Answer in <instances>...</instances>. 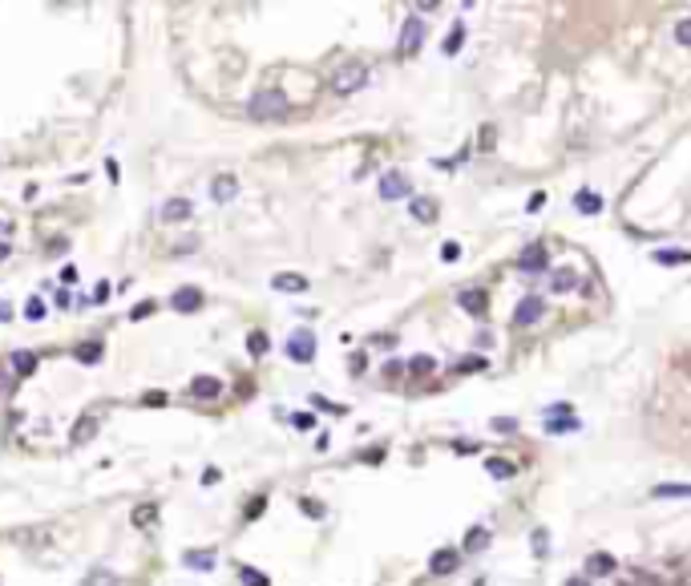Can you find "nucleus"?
Here are the masks:
<instances>
[{
  "instance_id": "nucleus-32",
  "label": "nucleus",
  "mask_w": 691,
  "mask_h": 586,
  "mask_svg": "<svg viewBox=\"0 0 691 586\" xmlns=\"http://www.w3.org/2000/svg\"><path fill=\"white\" fill-rule=\"evenodd\" d=\"M238 578H243L247 586H271V583H267V578L259 574V570H251V566H243V570H238Z\"/></svg>"
},
{
  "instance_id": "nucleus-17",
  "label": "nucleus",
  "mask_w": 691,
  "mask_h": 586,
  "mask_svg": "<svg viewBox=\"0 0 691 586\" xmlns=\"http://www.w3.org/2000/svg\"><path fill=\"white\" fill-rule=\"evenodd\" d=\"M574 287H578V275H574V271H554V275H550V291H558V295H566Z\"/></svg>"
},
{
  "instance_id": "nucleus-43",
  "label": "nucleus",
  "mask_w": 691,
  "mask_h": 586,
  "mask_svg": "<svg viewBox=\"0 0 691 586\" xmlns=\"http://www.w3.org/2000/svg\"><path fill=\"white\" fill-rule=\"evenodd\" d=\"M8 388H12V380H8V376H0V393H8Z\"/></svg>"
},
{
  "instance_id": "nucleus-35",
  "label": "nucleus",
  "mask_w": 691,
  "mask_h": 586,
  "mask_svg": "<svg viewBox=\"0 0 691 586\" xmlns=\"http://www.w3.org/2000/svg\"><path fill=\"white\" fill-rule=\"evenodd\" d=\"M546 550H550L546 530H534V554H538V558H546Z\"/></svg>"
},
{
  "instance_id": "nucleus-22",
  "label": "nucleus",
  "mask_w": 691,
  "mask_h": 586,
  "mask_svg": "<svg viewBox=\"0 0 691 586\" xmlns=\"http://www.w3.org/2000/svg\"><path fill=\"white\" fill-rule=\"evenodd\" d=\"M130 522L142 530V526H150V522H158V501H146V506H138L134 514H130Z\"/></svg>"
},
{
  "instance_id": "nucleus-38",
  "label": "nucleus",
  "mask_w": 691,
  "mask_h": 586,
  "mask_svg": "<svg viewBox=\"0 0 691 586\" xmlns=\"http://www.w3.org/2000/svg\"><path fill=\"white\" fill-rule=\"evenodd\" d=\"M311 404L324 408V413H344V404H332V400H324V397H311Z\"/></svg>"
},
{
  "instance_id": "nucleus-30",
  "label": "nucleus",
  "mask_w": 691,
  "mask_h": 586,
  "mask_svg": "<svg viewBox=\"0 0 691 586\" xmlns=\"http://www.w3.org/2000/svg\"><path fill=\"white\" fill-rule=\"evenodd\" d=\"M675 41L683 49H691V17H683V21L675 24Z\"/></svg>"
},
{
  "instance_id": "nucleus-19",
  "label": "nucleus",
  "mask_w": 691,
  "mask_h": 586,
  "mask_svg": "<svg viewBox=\"0 0 691 586\" xmlns=\"http://www.w3.org/2000/svg\"><path fill=\"white\" fill-rule=\"evenodd\" d=\"M485 469H489V477H498V481H509L518 469H514V461H505V457H489L485 461Z\"/></svg>"
},
{
  "instance_id": "nucleus-5",
  "label": "nucleus",
  "mask_w": 691,
  "mask_h": 586,
  "mask_svg": "<svg viewBox=\"0 0 691 586\" xmlns=\"http://www.w3.org/2000/svg\"><path fill=\"white\" fill-rule=\"evenodd\" d=\"M518 267H522V271H530V275H542V271L550 267L546 247H542V243H530L522 255H518Z\"/></svg>"
},
{
  "instance_id": "nucleus-24",
  "label": "nucleus",
  "mask_w": 691,
  "mask_h": 586,
  "mask_svg": "<svg viewBox=\"0 0 691 586\" xmlns=\"http://www.w3.org/2000/svg\"><path fill=\"white\" fill-rule=\"evenodd\" d=\"M412 218H417V223H432V218H437V202H429V198H412Z\"/></svg>"
},
{
  "instance_id": "nucleus-23",
  "label": "nucleus",
  "mask_w": 691,
  "mask_h": 586,
  "mask_svg": "<svg viewBox=\"0 0 691 586\" xmlns=\"http://www.w3.org/2000/svg\"><path fill=\"white\" fill-rule=\"evenodd\" d=\"M271 287H275V291H308V279H304V275H275Z\"/></svg>"
},
{
  "instance_id": "nucleus-11",
  "label": "nucleus",
  "mask_w": 691,
  "mask_h": 586,
  "mask_svg": "<svg viewBox=\"0 0 691 586\" xmlns=\"http://www.w3.org/2000/svg\"><path fill=\"white\" fill-rule=\"evenodd\" d=\"M457 562H461V554H457V550H437V554L429 558V570H432V574H453Z\"/></svg>"
},
{
  "instance_id": "nucleus-9",
  "label": "nucleus",
  "mask_w": 691,
  "mask_h": 586,
  "mask_svg": "<svg viewBox=\"0 0 691 586\" xmlns=\"http://www.w3.org/2000/svg\"><path fill=\"white\" fill-rule=\"evenodd\" d=\"M191 214H194L191 198H166V202H162V218H166V223H186Z\"/></svg>"
},
{
  "instance_id": "nucleus-8",
  "label": "nucleus",
  "mask_w": 691,
  "mask_h": 586,
  "mask_svg": "<svg viewBox=\"0 0 691 586\" xmlns=\"http://www.w3.org/2000/svg\"><path fill=\"white\" fill-rule=\"evenodd\" d=\"M170 307H174V311H198V307H202V291H198V287H178V291L170 295Z\"/></svg>"
},
{
  "instance_id": "nucleus-36",
  "label": "nucleus",
  "mask_w": 691,
  "mask_h": 586,
  "mask_svg": "<svg viewBox=\"0 0 691 586\" xmlns=\"http://www.w3.org/2000/svg\"><path fill=\"white\" fill-rule=\"evenodd\" d=\"M412 372H429L432 368V356H412V364H408Z\"/></svg>"
},
{
  "instance_id": "nucleus-41",
  "label": "nucleus",
  "mask_w": 691,
  "mask_h": 586,
  "mask_svg": "<svg viewBox=\"0 0 691 586\" xmlns=\"http://www.w3.org/2000/svg\"><path fill=\"white\" fill-rule=\"evenodd\" d=\"M304 510H308L311 517H324V506H315V501H311V497H304Z\"/></svg>"
},
{
  "instance_id": "nucleus-21",
  "label": "nucleus",
  "mask_w": 691,
  "mask_h": 586,
  "mask_svg": "<svg viewBox=\"0 0 691 586\" xmlns=\"http://www.w3.org/2000/svg\"><path fill=\"white\" fill-rule=\"evenodd\" d=\"M81 586H125V583H121L114 570H94V574L81 578Z\"/></svg>"
},
{
  "instance_id": "nucleus-47",
  "label": "nucleus",
  "mask_w": 691,
  "mask_h": 586,
  "mask_svg": "<svg viewBox=\"0 0 691 586\" xmlns=\"http://www.w3.org/2000/svg\"><path fill=\"white\" fill-rule=\"evenodd\" d=\"M0 234H8V223H4V218H0Z\"/></svg>"
},
{
  "instance_id": "nucleus-12",
  "label": "nucleus",
  "mask_w": 691,
  "mask_h": 586,
  "mask_svg": "<svg viewBox=\"0 0 691 586\" xmlns=\"http://www.w3.org/2000/svg\"><path fill=\"white\" fill-rule=\"evenodd\" d=\"M235 194H238V182L231 174H218L215 182H211V198H215V202H231Z\"/></svg>"
},
{
  "instance_id": "nucleus-18",
  "label": "nucleus",
  "mask_w": 691,
  "mask_h": 586,
  "mask_svg": "<svg viewBox=\"0 0 691 586\" xmlns=\"http://www.w3.org/2000/svg\"><path fill=\"white\" fill-rule=\"evenodd\" d=\"M586 570L598 574V578H606V574H615V558H611V554H591V558H586Z\"/></svg>"
},
{
  "instance_id": "nucleus-3",
  "label": "nucleus",
  "mask_w": 691,
  "mask_h": 586,
  "mask_svg": "<svg viewBox=\"0 0 691 586\" xmlns=\"http://www.w3.org/2000/svg\"><path fill=\"white\" fill-rule=\"evenodd\" d=\"M412 194V182H408V174H401V170H388L381 178V198L384 202H396V198H408Z\"/></svg>"
},
{
  "instance_id": "nucleus-26",
  "label": "nucleus",
  "mask_w": 691,
  "mask_h": 586,
  "mask_svg": "<svg viewBox=\"0 0 691 586\" xmlns=\"http://www.w3.org/2000/svg\"><path fill=\"white\" fill-rule=\"evenodd\" d=\"M651 497H691V485H655Z\"/></svg>"
},
{
  "instance_id": "nucleus-2",
  "label": "nucleus",
  "mask_w": 691,
  "mask_h": 586,
  "mask_svg": "<svg viewBox=\"0 0 691 586\" xmlns=\"http://www.w3.org/2000/svg\"><path fill=\"white\" fill-rule=\"evenodd\" d=\"M364 85H368V65H364V61H344V65L332 73V89L340 97L356 94V89H364Z\"/></svg>"
},
{
  "instance_id": "nucleus-20",
  "label": "nucleus",
  "mask_w": 691,
  "mask_h": 586,
  "mask_svg": "<svg viewBox=\"0 0 691 586\" xmlns=\"http://www.w3.org/2000/svg\"><path fill=\"white\" fill-rule=\"evenodd\" d=\"M485 546H489V530H485V526H473L469 538H465V554H481Z\"/></svg>"
},
{
  "instance_id": "nucleus-15",
  "label": "nucleus",
  "mask_w": 691,
  "mask_h": 586,
  "mask_svg": "<svg viewBox=\"0 0 691 586\" xmlns=\"http://www.w3.org/2000/svg\"><path fill=\"white\" fill-rule=\"evenodd\" d=\"M182 562L191 566V570H215V550H186Z\"/></svg>"
},
{
  "instance_id": "nucleus-42",
  "label": "nucleus",
  "mask_w": 691,
  "mask_h": 586,
  "mask_svg": "<svg viewBox=\"0 0 691 586\" xmlns=\"http://www.w3.org/2000/svg\"><path fill=\"white\" fill-rule=\"evenodd\" d=\"M291 424H295V429H311V417H308V413H295V417H291Z\"/></svg>"
},
{
  "instance_id": "nucleus-4",
  "label": "nucleus",
  "mask_w": 691,
  "mask_h": 586,
  "mask_svg": "<svg viewBox=\"0 0 691 586\" xmlns=\"http://www.w3.org/2000/svg\"><path fill=\"white\" fill-rule=\"evenodd\" d=\"M421 45H425V21H421V17H408V21L401 24V53L412 57Z\"/></svg>"
},
{
  "instance_id": "nucleus-27",
  "label": "nucleus",
  "mask_w": 691,
  "mask_h": 586,
  "mask_svg": "<svg viewBox=\"0 0 691 586\" xmlns=\"http://www.w3.org/2000/svg\"><path fill=\"white\" fill-rule=\"evenodd\" d=\"M94 429H97V421H94V417H89V413H85V417H81V421L73 424V441H85V437H89V433H94Z\"/></svg>"
},
{
  "instance_id": "nucleus-44",
  "label": "nucleus",
  "mask_w": 691,
  "mask_h": 586,
  "mask_svg": "<svg viewBox=\"0 0 691 586\" xmlns=\"http://www.w3.org/2000/svg\"><path fill=\"white\" fill-rule=\"evenodd\" d=\"M8 316H12V311H8V304H0V320H8Z\"/></svg>"
},
{
  "instance_id": "nucleus-13",
  "label": "nucleus",
  "mask_w": 691,
  "mask_h": 586,
  "mask_svg": "<svg viewBox=\"0 0 691 586\" xmlns=\"http://www.w3.org/2000/svg\"><path fill=\"white\" fill-rule=\"evenodd\" d=\"M218 393H222V380H215V376H198L191 384V397H198V400H211Z\"/></svg>"
},
{
  "instance_id": "nucleus-34",
  "label": "nucleus",
  "mask_w": 691,
  "mask_h": 586,
  "mask_svg": "<svg viewBox=\"0 0 691 586\" xmlns=\"http://www.w3.org/2000/svg\"><path fill=\"white\" fill-rule=\"evenodd\" d=\"M24 316H28V320H45V304H41V300H28V304H24Z\"/></svg>"
},
{
  "instance_id": "nucleus-25",
  "label": "nucleus",
  "mask_w": 691,
  "mask_h": 586,
  "mask_svg": "<svg viewBox=\"0 0 691 586\" xmlns=\"http://www.w3.org/2000/svg\"><path fill=\"white\" fill-rule=\"evenodd\" d=\"M461 37H465V21H453L449 37H445V53H449V57H453L457 49H461Z\"/></svg>"
},
{
  "instance_id": "nucleus-39",
  "label": "nucleus",
  "mask_w": 691,
  "mask_h": 586,
  "mask_svg": "<svg viewBox=\"0 0 691 586\" xmlns=\"http://www.w3.org/2000/svg\"><path fill=\"white\" fill-rule=\"evenodd\" d=\"M457 255H461V247H457V243H445V251H441V259H445V263H457Z\"/></svg>"
},
{
  "instance_id": "nucleus-1",
  "label": "nucleus",
  "mask_w": 691,
  "mask_h": 586,
  "mask_svg": "<svg viewBox=\"0 0 691 586\" xmlns=\"http://www.w3.org/2000/svg\"><path fill=\"white\" fill-rule=\"evenodd\" d=\"M291 101H287L283 89H259V94L247 101V114L259 117V121H271V117H287Z\"/></svg>"
},
{
  "instance_id": "nucleus-28",
  "label": "nucleus",
  "mask_w": 691,
  "mask_h": 586,
  "mask_svg": "<svg viewBox=\"0 0 691 586\" xmlns=\"http://www.w3.org/2000/svg\"><path fill=\"white\" fill-rule=\"evenodd\" d=\"M77 360H81V364H97V360H101V344H81V348H77Z\"/></svg>"
},
{
  "instance_id": "nucleus-40",
  "label": "nucleus",
  "mask_w": 691,
  "mask_h": 586,
  "mask_svg": "<svg viewBox=\"0 0 691 586\" xmlns=\"http://www.w3.org/2000/svg\"><path fill=\"white\" fill-rule=\"evenodd\" d=\"M150 311H154V300H142V304L134 307V320H146Z\"/></svg>"
},
{
  "instance_id": "nucleus-45",
  "label": "nucleus",
  "mask_w": 691,
  "mask_h": 586,
  "mask_svg": "<svg viewBox=\"0 0 691 586\" xmlns=\"http://www.w3.org/2000/svg\"><path fill=\"white\" fill-rule=\"evenodd\" d=\"M566 586H586V578H570V583H566Z\"/></svg>"
},
{
  "instance_id": "nucleus-33",
  "label": "nucleus",
  "mask_w": 691,
  "mask_h": 586,
  "mask_svg": "<svg viewBox=\"0 0 691 586\" xmlns=\"http://www.w3.org/2000/svg\"><path fill=\"white\" fill-rule=\"evenodd\" d=\"M550 433H570V429H578V421L574 417H562V421H546Z\"/></svg>"
},
{
  "instance_id": "nucleus-7",
  "label": "nucleus",
  "mask_w": 691,
  "mask_h": 586,
  "mask_svg": "<svg viewBox=\"0 0 691 586\" xmlns=\"http://www.w3.org/2000/svg\"><path fill=\"white\" fill-rule=\"evenodd\" d=\"M542 307H546L542 304V295H525L522 304H518V311H514V324H518V328L538 324V320H542Z\"/></svg>"
},
{
  "instance_id": "nucleus-31",
  "label": "nucleus",
  "mask_w": 691,
  "mask_h": 586,
  "mask_svg": "<svg viewBox=\"0 0 691 586\" xmlns=\"http://www.w3.org/2000/svg\"><path fill=\"white\" fill-rule=\"evenodd\" d=\"M651 259H655V263H688V251H655V255H651Z\"/></svg>"
},
{
  "instance_id": "nucleus-14",
  "label": "nucleus",
  "mask_w": 691,
  "mask_h": 586,
  "mask_svg": "<svg viewBox=\"0 0 691 586\" xmlns=\"http://www.w3.org/2000/svg\"><path fill=\"white\" fill-rule=\"evenodd\" d=\"M8 364H12V372H17V376H33V372H37V356H33V352H24V348L12 352V356H8Z\"/></svg>"
},
{
  "instance_id": "nucleus-29",
  "label": "nucleus",
  "mask_w": 691,
  "mask_h": 586,
  "mask_svg": "<svg viewBox=\"0 0 691 586\" xmlns=\"http://www.w3.org/2000/svg\"><path fill=\"white\" fill-rule=\"evenodd\" d=\"M247 352H251V356H263V352H267V336H263V331H251V336H247Z\"/></svg>"
},
{
  "instance_id": "nucleus-16",
  "label": "nucleus",
  "mask_w": 691,
  "mask_h": 586,
  "mask_svg": "<svg viewBox=\"0 0 691 586\" xmlns=\"http://www.w3.org/2000/svg\"><path fill=\"white\" fill-rule=\"evenodd\" d=\"M574 207H578V214H598L602 211V198H598L595 190H578V194H574Z\"/></svg>"
},
{
  "instance_id": "nucleus-6",
  "label": "nucleus",
  "mask_w": 691,
  "mask_h": 586,
  "mask_svg": "<svg viewBox=\"0 0 691 586\" xmlns=\"http://www.w3.org/2000/svg\"><path fill=\"white\" fill-rule=\"evenodd\" d=\"M287 356H291L295 364H308L311 356H315V336H311V331H295V336L287 340Z\"/></svg>"
},
{
  "instance_id": "nucleus-37",
  "label": "nucleus",
  "mask_w": 691,
  "mask_h": 586,
  "mask_svg": "<svg viewBox=\"0 0 691 586\" xmlns=\"http://www.w3.org/2000/svg\"><path fill=\"white\" fill-rule=\"evenodd\" d=\"M186 251H198V239H178V247H174V255H186Z\"/></svg>"
},
{
  "instance_id": "nucleus-10",
  "label": "nucleus",
  "mask_w": 691,
  "mask_h": 586,
  "mask_svg": "<svg viewBox=\"0 0 691 586\" xmlns=\"http://www.w3.org/2000/svg\"><path fill=\"white\" fill-rule=\"evenodd\" d=\"M457 304L465 307L469 316H485V304H489V295H485L481 287H469V291H461V295H457Z\"/></svg>"
},
{
  "instance_id": "nucleus-46",
  "label": "nucleus",
  "mask_w": 691,
  "mask_h": 586,
  "mask_svg": "<svg viewBox=\"0 0 691 586\" xmlns=\"http://www.w3.org/2000/svg\"><path fill=\"white\" fill-rule=\"evenodd\" d=\"M0 259H8V243H0Z\"/></svg>"
}]
</instances>
